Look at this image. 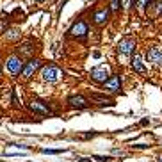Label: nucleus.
<instances>
[{
    "mask_svg": "<svg viewBox=\"0 0 162 162\" xmlns=\"http://www.w3.org/2000/svg\"><path fill=\"white\" fill-rule=\"evenodd\" d=\"M62 75H64L62 70L57 68L55 64H48V66H45L41 70V78H43L45 82H57Z\"/></svg>",
    "mask_w": 162,
    "mask_h": 162,
    "instance_id": "f257e3e1",
    "label": "nucleus"
},
{
    "mask_svg": "<svg viewBox=\"0 0 162 162\" xmlns=\"http://www.w3.org/2000/svg\"><path fill=\"white\" fill-rule=\"evenodd\" d=\"M89 77L95 80V82H98V84H103L107 78L111 77V70H109V66L107 64H100V66H96L91 70Z\"/></svg>",
    "mask_w": 162,
    "mask_h": 162,
    "instance_id": "f03ea898",
    "label": "nucleus"
},
{
    "mask_svg": "<svg viewBox=\"0 0 162 162\" xmlns=\"http://www.w3.org/2000/svg\"><path fill=\"white\" fill-rule=\"evenodd\" d=\"M87 32H89V27H87L86 20H77L71 25V29H70V36H73L77 39H84L87 36Z\"/></svg>",
    "mask_w": 162,
    "mask_h": 162,
    "instance_id": "7ed1b4c3",
    "label": "nucleus"
},
{
    "mask_svg": "<svg viewBox=\"0 0 162 162\" xmlns=\"http://www.w3.org/2000/svg\"><path fill=\"white\" fill-rule=\"evenodd\" d=\"M121 89V77L119 75H111L103 82V93H111V95H116Z\"/></svg>",
    "mask_w": 162,
    "mask_h": 162,
    "instance_id": "20e7f679",
    "label": "nucleus"
},
{
    "mask_svg": "<svg viewBox=\"0 0 162 162\" xmlns=\"http://www.w3.org/2000/svg\"><path fill=\"white\" fill-rule=\"evenodd\" d=\"M29 109H30L34 114H39V116H50V114H52L50 107L46 105L43 100H38V98L30 100V103H29Z\"/></svg>",
    "mask_w": 162,
    "mask_h": 162,
    "instance_id": "39448f33",
    "label": "nucleus"
},
{
    "mask_svg": "<svg viewBox=\"0 0 162 162\" xmlns=\"http://www.w3.org/2000/svg\"><path fill=\"white\" fill-rule=\"evenodd\" d=\"M7 70H9V73H11L13 77H18L20 73H22L23 70V61L20 55H11L9 59H7Z\"/></svg>",
    "mask_w": 162,
    "mask_h": 162,
    "instance_id": "423d86ee",
    "label": "nucleus"
},
{
    "mask_svg": "<svg viewBox=\"0 0 162 162\" xmlns=\"http://www.w3.org/2000/svg\"><path fill=\"white\" fill-rule=\"evenodd\" d=\"M134 52H135V41L132 38H125L119 41L118 54H121V55H134Z\"/></svg>",
    "mask_w": 162,
    "mask_h": 162,
    "instance_id": "0eeeda50",
    "label": "nucleus"
},
{
    "mask_svg": "<svg viewBox=\"0 0 162 162\" xmlns=\"http://www.w3.org/2000/svg\"><path fill=\"white\" fill-rule=\"evenodd\" d=\"M39 68H41V61H39V59H30V61H29L27 64H23L22 77L25 78V80H29V78H30V77L34 75V73L38 71Z\"/></svg>",
    "mask_w": 162,
    "mask_h": 162,
    "instance_id": "6e6552de",
    "label": "nucleus"
},
{
    "mask_svg": "<svg viewBox=\"0 0 162 162\" xmlns=\"http://www.w3.org/2000/svg\"><path fill=\"white\" fill-rule=\"evenodd\" d=\"M68 105L73 109H87L89 107V100L82 95H71L68 98Z\"/></svg>",
    "mask_w": 162,
    "mask_h": 162,
    "instance_id": "1a4fd4ad",
    "label": "nucleus"
},
{
    "mask_svg": "<svg viewBox=\"0 0 162 162\" xmlns=\"http://www.w3.org/2000/svg\"><path fill=\"white\" fill-rule=\"evenodd\" d=\"M146 61L151 62V64L160 66L162 64V50L159 48V46H151V48H148V52H146Z\"/></svg>",
    "mask_w": 162,
    "mask_h": 162,
    "instance_id": "9d476101",
    "label": "nucleus"
},
{
    "mask_svg": "<svg viewBox=\"0 0 162 162\" xmlns=\"http://www.w3.org/2000/svg\"><path fill=\"white\" fill-rule=\"evenodd\" d=\"M109 16H111V11H109V9H98V11L93 14V23H95V25H105Z\"/></svg>",
    "mask_w": 162,
    "mask_h": 162,
    "instance_id": "9b49d317",
    "label": "nucleus"
},
{
    "mask_svg": "<svg viewBox=\"0 0 162 162\" xmlns=\"http://www.w3.org/2000/svg\"><path fill=\"white\" fill-rule=\"evenodd\" d=\"M132 68H134L135 73H146L148 71V68L144 66V61H143V57L137 55V54H134V57H132Z\"/></svg>",
    "mask_w": 162,
    "mask_h": 162,
    "instance_id": "f8f14e48",
    "label": "nucleus"
},
{
    "mask_svg": "<svg viewBox=\"0 0 162 162\" xmlns=\"http://www.w3.org/2000/svg\"><path fill=\"white\" fill-rule=\"evenodd\" d=\"M34 48H36V46H32V43L27 41V43H23L22 46H18V55L20 57H32Z\"/></svg>",
    "mask_w": 162,
    "mask_h": 162,
    "instance_id": "ddd939ff",
    "label": "nucleus"
},
{
    "mask_svg": "<svg viewBox=\"0 0 162 162\" xmlns=\"http://www.w3.org/2000/svg\"><path fill=\"white\" fill-rule=\"evenodd\" d=\"M91 98L98 102V105L100 107H114L116 105L112 98H107V96H102V95H91Z\"/></svg>",
    "mask_w": 162,
    "mask_h": 162,
    "instance_id": "4468645a",
    "label": "nucleus"
},
{
    "mask_svg": "<svg viewBox=\"0 0 162 162\" xmlns=\"http://www.w3.org/2000/svg\"><path fill=\"white\" fill-rule=\"evenodd\" d=\"M6 38L9 39V41H16V39H20V30H18V29H9L6 32Z\"/></svg>",
    "mask_w": 162,
    "mask_h": 162,
    "instance_id": "2eb2a0df",
    "label": "nucleus"
},
{
    "mask_svg": "<svg viewBox=\"0 0 162 162\" xmlns=\"http://www.w3.org/2000/svg\"><path fill=\"white\" fill-rule=\"evenodd\" d=\"M66 148H59V150H48V148H43L41 153H45V155H57V153H64Z\"/></svg>",
    "mask_w": 162,
    "mask_h": 162,
    "instance_id": "dca6fc26",
    "label": "nucleus"
},
{
    "mask_svg": "<svg viewBox=\"0 0 162 162\" xmlns=\"http://www.w3.org/2000/svg\"><path fill=\"white\" fill-rule=\"evenodd\" d=\"M151 2H153V0H137V4H135V6L139 7L141 11H146V9H148V6H150Z\"/></svg>",
    "mask_w": 162,
    "mask_h": 162,
    "instance_id": "f3484780",
    "label": "nucleus"
},
{
    "mask_svg": "<svg viewBox=\"0 0 162 162\" xmlns=\"http://www.w3.org/2000/svg\"><path fill=\"white\" fill-rule=\"evenodd\" d=\"M119 9H121V0H111V11L118 13Z\"/></svg>",
    "mask_w": 162,
    "mask_h": 162,
    "instance_id": "a211bd4d",
    "label": "nucleus"
},
{
    "mask_svg": "<svg viewBox=\"0 0 162 162\" xmlns=\"http://www.w3.org/2000/svg\"><path fill=\"white\" fill-rule=\"evenodd\" d=\"M91 157H93V160H98V162H111L112 160L111 155H105V157L103 155H91Z\"/></svg>",
    "mask_w": 162,
    "mask_h": 162,
    "instance_id": "6ab92c4d",
    "label": "nucleus"
},
{
    "mask_svg": "<svg viewBox=\"0 0 162 162\" xmlns=\"http://www.w3.org/2000/svg\"><path fill=\"white\" fill-rule=\"evenodd\" d=\"M159 162H162V157H160V159H159Z\"/></svg>",
    "mask_w": 162,
    "mask_h": 162,
    "instance_id": "aec40b11",
    "label": "nucleus"
},
{
    "mask_svg": "<svg viewBox=\"0 0 162 162\" xmlns=\"http://www.w3.org/2000/svg\"><path fill=\"white\" fill-rule=\"evenodd\" d=\"M36 2H43V0H36Z\"/></svg>",
    "mask_w": 162,
    "mask_h": 162,
    "instance_id": "412c9836",
    "label": "nucleus"
},
{
    "mask_svg": "<svg viewBox=\"0 0 162 162\" xmlns=\"http://www.w3.org/2000/svg\"><path fill=\"white\" fill-rule=\"evenodd\" d=\"M0 71H2V66H0Z\"/></svg>",
    "mask_w": 162,
    "mask_h": 162,
    "instance_id": "4be33fe9",
    "label": "nucleus"
},
{
    "mask_svg": "<svg viewBox=\"0 0 162 162\" xmlns=\"http://www.w3.org/2000/svg\"><path fill=\"white\" fill-rule=\"evenodd\" d=\"M160 16H162V13H160Z\"/></svg>",
    "mask_w": 162,
    "mask_h": 162,
    "instance_id": "5701e85b",
    "label": "nucleus"
}]
</instances>
